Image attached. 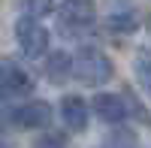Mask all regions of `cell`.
Wrapping results in <instances>:
<instances>
[{"instance_id": "obj_4", "label": "cell", "mask_w": 151, "mask_h": 148, "mask_svg": "<svg viewBox=\"0 0 151 148\" xmlns=\"http://www.w3.org/2000/svg\"><path fill=\"white\" fill-rule=\"evenodd\" d=\"M94 21H97L94 0H64V6H60V30L64 33L91 30Z\"/></svg>"}, {"instance_id": "obj_7", "label": "cell", "mask_w": 151, "mask_h": 148, "mask_svg": "<svg viewBox=\"0 0 151 148\" xmlns=\"http://www.w3.org/2000/svg\"><path fill=\"white\" fill-rule=\"evenodd\" d=\"M60 118H64V127L73 133H82L88 127V103L79 94H67L60 100Z\"/></svg>"}, {"instance_id": "obj_13", "label": "cell", "mask_w": 151, "mask_h": 148, "mask_svg": "<svg viewBox=\"0 0 151 148\" xmlns=\"http://www.w3.org/2000/svg\"><path fill=\"white\" fill-rule=\"evenodd\" d=\"M33 148H64V139L60 136H45V139H40Z\"/></svg>"}, {"instance_id": "obj_12", "label": "cell", "mask_w": 151, "mask_h": 148, "mask_svg": "<svg viewBox=\"0 0 151 148\" xmlns=\"http://www.w3.org/2000/svg\"><path fill=\"white\" fill-rule=\"evenodd\" d=\"M24 9H27V15L42 18V15L52 12V0H24Z\"/></svg>"}, {"instance_id": "obj_8", "label": "cell", "mask_w": 151, "mask_h": 148, "mask_svg": "<svg viewBox=\"0 0 151 148\" xmlns=\"http://www.w3.org/2000/svg\"><path fill=\"white\" fill-rule=\"evenodd\" d=\"M73 76V55L70 52H52L45 57V79L52 85H64Z\"/></svg>"}, {"instance_id": "obj_11", "label": "cell", "mask_w": 151, "mask_h": 148, "mask_svg": "<svg viewBox=\"0 0 151 148\" xmlns=\"http://www.w3.org/2000/svg\"><path fill=\"white\" fill-rule=\"evenodd\" d=\"M136 133L127 130V127H112V133L106 136V145L103 148H136Z\"/></svg>"}, {"instance_id": "obj_15", "label": "cell", "mask_w": 151, "mask_h": 148, "mask_svg": "<svg viewBox=\"0 0 151 148\" xmlns=\"http://www.w3.org/2000/svg\"><path fill=\"white\" fill-rule=\"evenodd\" d=\"M148 30H151V18H148Z\"/></svg>"}, {"instance_id": "obj_2", "label": "cell", "mask_w": 151, "mask_h": 148, "mask_svg": "<svg viewBox=\"0 0 151 148\" xmlns=\"http://www.w3.org/2000/svg\"><path fill=\"white\" fill-rule=\"evenodd\" d=\"M15 40L21 45V55L30 57V60H40L42 55H48V42H52V36L48 30L42 27V21L36 15H24L15 21Z\"/></svg>"}, {"instance_id": "obj_10", "label": "cell", "mask_w": 151, "mask_h": 148, "mask_svg": "<svg viewBox=\"0 0 151 148\" xmlns=\"http://www.w3.org/2000/svg\"><path fill=\"white\" fill-rule=\"evenodd\" d=\"M133 73H136V82H139V88L151 97V48H142V52H136Z\"/></svg>"}, {"instance_id": "obj_5", "label": "cell", "mask_w": 151, "mask_h": 148, "mask_svg": "<svg viewBox=\"0 0 151 148\" xmlns=\"http://www.w3.org/2000/svg\"><path fill=\"white\" fill-rule=\"evenodd\" d=\"M9 124L18 127V130H45L52 124V106L45 100H30V103H21L9 112Z\"/></svg>"}, {"instance_id": "obj_14", "label": "cell", "mask_w": 151, "mask_h": 148, "mask_svg": "<svg viewBox=\"0 0 151 148\" xmlns=\"http://www.w3.org/2000/svg\"><path fill=\"white\" fill-rule=\"evenodd\" d=\"M0 148H9V145H6V139H3V136H0Z\"/></svg>"}, {"instance_id": "obj_9", "label": "cell", "mask_w": 151, "mask_h": 148, "mask_svg": "<svg viewBox=\"0 0 151 148\" xmlns=\"http://www.w3.org/2000/svg\"><path fill=\"white\" fill-rule=\"evenodd\" d=\"M106 27L112 33H130L139 27V15L127 6V9H112L109 12V18H106Z\"/></svg>"}, {"instance_id": "obj_1", "label": "cell", "mask_w": 151, "mask_h": 148, "mask_svg": "<svg viewBox=\"0 0 151 148\" xmlns=\"http://www.w3.org/2000/svg\"><path fill=\"white\" fill-rule=\"evenodd\" d=\"M112 73H115V67H112L109 55L100 52L97 45H85L73 55V79H79L82 85H91V88L106 85Z\"/></svg>"}, {"instance_id": "obj_6", "label": "cell", "mask_w": 151, "mask_h": 148, "mask_svg": "<svg viewBox=\"0 0 151 148\" xmlns=\"http://www.w3.org/2000/svg\"><path fill=\"white\" fill-rule=\"evenodd\" d=\"M91 106H94L97 118H103L106 124H124L130 115V106L121 94H97Z\"/></svg>"}, {"instance_id": "obj_3", "label": "cell", "mask_w": 151, "mask_h": 148, "mask_svg": "<svg viewBox=\"0 0 151 148\" xmlns=\"http://www.w3.org/2000/svg\"><path fill=\"white\" fill-rule=\"evenodd\" d=\"M33 91V79L27 70H21L15 60H0V103L27 97Z\"/></svg>"}]
</instances>
